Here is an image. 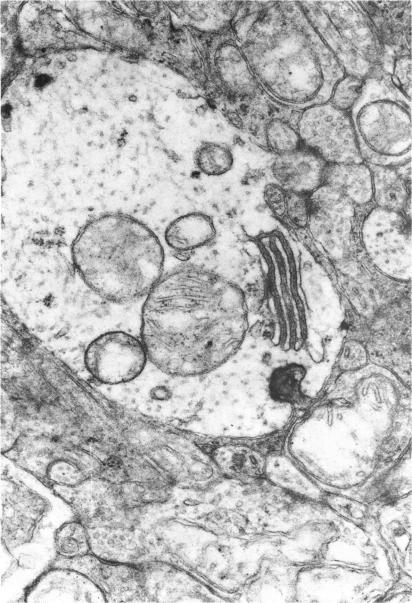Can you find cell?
<instances>
[{
	"instance_id": "1",
	"label": "cell",
	"mask_w": 412,
	"mask_h": 603,
	"mask_svg": "<svg viewBox=\"0 0 412 603\" xmlns=\"http://www.w3.org/2000/svg\"><path fill=\"white\" fill-rule=\"evenodd\" d=\"M248 328L243 291L197 265L163 273L145 297L140 339L148 360L180 377L209 373L240 349Z\"/></svg>"
},
{
	"instance_id": "2",
	"label": "cell",
	"mask_w": 412,
	"mask_h": 603,
	"mask_svg": "<svg viewBox=\"0 0 412 603\" xmlns=\"http://www.w3.org/2000/svg\"><path fill=\"white\" fill-rule=\"evenodd\" d=\"M231 30L262 91L281 105L326 103L346 75L299 1L240 2Z\"/></svg>"
},
{
	"instance_id": "3",
	"label": "cell",
	"mask_w": 412,
	"mask_h": 603,
	"mask_svg": "<svg viewBox=\"0 0 412 603\" xmlns=\"http://www.w3.org/2000/svg\"><path fill=\"white\" fill-rule=\"evenodd\" d=\"M71 253L84 283L113 303L145 298L163 275L160 240L147 225L123 213L88 222L75 237Z\"/></svg>"
},
{
	"instance_id": "4",
	"label": "cell",
	"mask_w": 412,
	"mask_h": 603,
	"mask_svg": "<svg viewBox=\"0 0 412 603\" xmlns=\"http://www.w3.org/2000/svg\"><path fill=\"white\" fill-rule=\"evenodd\" d=\"M349 114L365 163L397 168L411 162V99L390 76L366 78Z\"/></svg>"
},
{
	"instance_id": "5",
	"label": "cell",
	"mask_w": 412,
	"mask_h": 603,
	"mask_svg": "<svg viewBox=\"0 0 412 603\" xmlns=\"http://www.w3.org/2000/svg\"><path fill=\"white\" fill-rule=\"evenodd\" d=\"M306 17L343 67L366 79L378 75L383 45L359 1H299Z\"/></svg>"
},
{
	"instance_id": "6",
	"label": "cell",
	"mask_w": 412,
	"mask_h": 603,
	"mask_svg": "<svg viewBox=\"0 0 412 603\" xmlns=\"http://www.w3.org/2000/svg\"><path fill=\"white\" fill-rule=\"evenodd\" d=\"M296 129L302 145L327 164L364 162L350 114L333 107L329 102L301 110Z\"/></svg>"
},
{
	"instance_id": "7",
	"label": "cell",
	"mask_w": 412,
	"mask_h": 603,
	"mask_svg": "<svg viewBox=\"0 0 412 603\" xmlns=\"http://www.w3.org/2000/svg\"><path fill=\"white\" fill-rule=\"evenodd\" d=\"M148 360L141 341L124 331H109L99 335L87 346L84 363L97 381L120 384L133 380Z\"/></svg>"
},
{
	"instance_id": "8",
	"label": "cell",
	"mask_w": 412,
	"mask_h": 603,
	"mask_svg": "<svg viewBox=\"0 0 412 603\" xmlns=\"http://www.w3.org/2000/svg\"><path fill=\"white\" fill-rule=\"evenodd\" d=\"M98 6L87 7L86 11L76 6L72 17L78 28L90 38L134 53L151 51L152 30L143 21L122 11L108 2H97Z\"/></svg>"
},
{
	"instance_id": "9",
	"label": "cell",
	"mask_w": 412,
	"mask_h": 603,
	"mask_svg": "<svg viewBox=\"0 0 412 603\" xmlns=\"http://www.w3.org/2000/svg\"><path fill=\"white\" fill-rule=\"evenodd\" d=\"M206 52L207 79L231 103L242 106L258 99L263 91L254 77L232 30L218 34Z\"/></svg>"
},
{
	"instance_id": "10",
	"label": "cell",
	"mask_w": 412,
	"mask_h": 603,
	"mask_svg": "<svg viewBox=\"0 0 412 603\" xmlns=\"http://www.w3.org/2000/svg\"><path fill=\"white\" fill-rule=\"evenodd\" d=\"M326 165L318 155L302 145L295 152L276 156L270 170L275 183L284 190L310 195L323 184Z\"/></svg>"
},
{
	"instance_id": "11",
	"label": "cell",
	"mask_w": 412,
	"mask_h": 603,
	"mask_svg": "<svg viewBox=\"0 0 412 603\" xmlns=\"http://www.w3.org/2000/svg\"><path fill=\"white\" fill-rule=\"evenodd\" d=\"M382 45L411 46V1H359Z\"/></svg>"
},
{
	"instance_id": "12",
	"label": "cell",
	"mask_w": 412,
	"mask_h": 603,
	"mask_svg": "<svg viewBox=\"0 0 412 603\" xmlns=\"http://www.w3.org/2000/svg\"><path fill=\"white\" fill-rule=\"evenodd\" d=\"M209 455L229 476L259 478L265 473L267 452L263 438L217 443L210 447Z\"/></svg>"
},
{
	"instance_id": "13",
	"label": "cell",
	"mask_w": 412,
	"mask_h": 603,
	"mask_svg": "<svg viewBox=\"0 0 412 603\" xmlns=\"http://www.w3.org/2000/svg\"><path fill=\"white\" fill-rule=\"evenodd\" d=\"M167 7L189 28L219 34L231 29L239 9L236 1H167Z\"/></svg>"
},
{
	"instance_id": "14",
	"label": "cell",
	"mask_w": 412,
	"mask_h": 603,
	"mask_svg": "<svg viewBox=\"0 0 412 603\" xmlns=\"http://www.w3.org/2000/svg\"><path fill=\"white\" fill-rule=\"evenodd\" d=\"M323 184L339 192L357 208L372 204V174L365 162L327 164Z\"/></svg>"
},
{
	"instance_id": "15",
	"label": "cell",
	"mask_w": 412,
	"mask_h": 603,
	"mask_svg": "<svg viewBox=\"0 0 412 603\" xmlns=\"http://www.w3.org/2000/svg\"><path fill=\"white\" fill-rule=\"evenodd\" d=\"M85 573L111 598L127 600L143 590L142 573L136 568L87 557Z\"/></svg>"
},
{
	"instance_id": "16",
	"label": "cell",
	"mask_w": 412,
	"mask_h": 603,
	"mask_svg": "<svg viewBox=\"0 0 412 603\" xmlns=\"http://www.w3.org/2000/svg\"><path fill=\"white\" fill-rule=\"evenodd\" d=\"M213 219L202 212L179 216L168 224L165 241L173 250L186 252L209 244L215 237Z\"/></svg>"
},
{
	"instance_id": "17",
	"label": "cell",
	"mask_w": 412,
	"mask_h": 603,
	"mask_svg": "<svg viewBox=\"0 0 412 603\" xmlns=\"http://www.w3.org/2000/svg\"><path fill=\"white\" fill-rule=\"evenodd\" d=\"M375 207L404 214L410 203V178L400 168L369 165Z\"/></svg>"
},
{
	"instance_id": "18",
	"label": "cell",
	"mask_w": 412,
	"mask_h": 603,
	"mask_svg": "<svg viewBox=\"0 0 412 603\" xmlns=\"http://www.w3.org/2000/svg\"><path fill=\"white\" fill-rule=\"evenodd\" d=\"M306 369L296 363L280 366L273 370L268 381L270 397L280 403L298 404L306 397L302 392V381Z\"/></svg>"
},
{
	"instance_id": "19",
	"label": "cell",
	"mask_w": 412,
	"mask_h": 603,
	"mask_svg": "<svg viewBox=\"0 0 412 603\" xmlns=\"http://www.w3.org/2000/svg\"><path fill=\"white\" fill-rule=\"evenodd\" d=\"M264 146L279 156L299 150L302 142L296 126L283 118L272 117L264 128Z\"/></svg>"
},
{
	"instance_id": "20",
	"label": "cell",
	"mask_w": 412,
	"mask_h": 603,
	"mask_svg": "<svg viewBox=\"0 0 412 603\" xmlns=\"http://www.w3.org/2000/svg\"><path fill=\"white\" fill-rule=\"evenodd\" d=\"M231 150L219 143L202 142L194 153L195 166L205 175L219 176L227 173L233 166Z\"/></svg>"
},
{
	"instance_id": "21",
	"label": "cell",
	"mask_w": 412,
	"mask_h": 603,
	"mask_svg": "<svg viewBox=\"0 0 412 603\" xmlns=\"http://www.w3.org/2000/svg\"><path fill=\"white\" fill-rule=\"evenodd\" d=\"M56 549L59 555L67 559H78L89 551L86 529L78 522L63 525L55 536Z\"/></svg>"
},
{
	"instance_id": "22",
	"label": "cell",
	"mask_w": 412,
	"mask_h": 603,
	"mask_svg": "<svg viewBox=\"0 0 412 603\" xmlns=\"http://www.w3.org/2000/svg\"><path fill=\"white\" fill-rule=\"evenodd\" d=\"M364 80L346 74L335 84L328 102L333 107L349 113L360 96Z\"/></svg>"
},
{
	"instance_id": "23",
	"label": "cell",
	"mask_w": 412,
	"mask_h": 603,
	"mask_svg": "<svg viewBox=\"0 0 412 603\" xmlns=\"http://www.w3.org/2000/svg\"><path fill=\"white\" fill-rule=\"evenodd\" d=\"M310 216L309 195L286 191L284 218L294 226L305 228Z\"/></svg>"
},
{
	"instance_id": "24",
	"label": "cell",
	"mask_w": 412,
	"mask_h": 603,
	"mask_svg": "<svg viewBox=\"0 0 412 603\" xmlns=\"http://www.w3.org/2000/svg\"><path fill=\"white\" fill-rule=\"evenodd\" d=\"M390 78L393 84L411 99L412 60L410 53H401L395 58Z\"/></svg>"
},
{
	"instance_id": "25",
	"label": "cell",
	"mask_w": 412,
	"mask_h": 603,
	"mask_svg": "<svg viewBox=\"0 0 412 603\" xmlns=\"http://www.w3.org/2000/svg\"><path fill=\"white\" fill-rule=\"evenodd\" d=\"M264 197L275 215L280 219H283L286 204V190L276 183H270L264 189Z\"/></svg>"
},
{
	"instance_id": "26",
	"label": "cell",
	"mask_w": 412,
	"mask_h": 603,
	"mask_svg": "<svg viewBox=\"0 0 412 603\" xmlns=\"http://www.w3.org/2000/svg\"><path fill=\"white\" fill-rule=\"evenodd\" d=\"M132 6H129L142 17L153 18L165 12L164 2L157 1H131L128 2Z\"/></svg>"
},
{
	"instance_id": "27",
	"label": "cell",
	"mask_w": 412,
	"mask_h": 603,
	"mask_svg": "<svg viewBox=\"0 0 412 603\" xmlns=\"http://www.w3.org/2000/svg\"><path fill=\"white\" fill-rule=\"evenodd\" d=\"M334 507L341 513L348 515L351 518L359 519L364 515V509L362 505L355 503V501L342 499V503L335 500Z\"/></svg>"
}]
</instances>
